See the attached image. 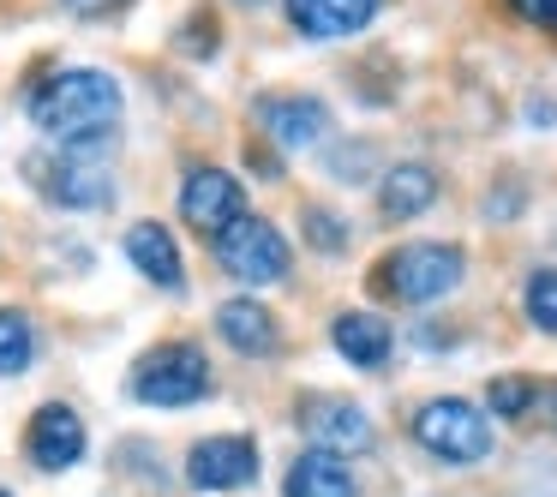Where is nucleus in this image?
<instances>
[{"mask_svg":"<svg viewBox=\"0 0 557 497\" xmlns=\"http://www.w3.org/2000/svg\"><path fill=\"white\" fill-rule=\"evenodd\" d=\"M461 276H468V252H461V246L408 240V246H396V252H384L372 264V294H384V300H396V306H432V300H444V294H456Z\"/></svg>","mask_w":557,"mask_h":497,"instance_id":"2","label":"nucleus"},{"mask_svg":"<svg viewBox=\"0 0 557 497\" xmlns=\"http://www.w3.org/2000/svg\"><path fill=\"white\" fill-rule=\"evenodd\" d=\"M186 480L198 485V492H240V485L258 480V444L252 437H205V444H193V456H186Z\"/></svg>","mask_w":557,"mask_h":497,"instance_id":"8","label":"nucleus"},{"mask_svg":"<svg viewBox=\"0 0 557 497\" xmlns=\"http://www.w3.org/2000/svg\"><path fill=\"white\" fill-rule=\"evenodd\" d=\"M30 360H37V330H30V318L13 312V306H0V377H18Z\"/></svg>","mask_w":557,"mask_h":497,"instance_id":"18","label":"nucleus"},{"mask_svg":"<svg viewBox=\"0 0 557 497\" xmlns=\"http://www.w3.org/2000/svg\"><path fill=\"white\" fill-rule=\"evenodd\" d=\"M30 181L49 204L61 210H109L114 204V181L109 169H90V157L66 150V157H49V162H30Z\"/></svg>","mask_w":557,"mask_h":497,"instance_id":"7","label":"nucleus"},{"mask_svg":"<svg viewBox=\"0 0 557 497\" xmlns=\"http://www.w3.org/2000/svg\"><path fill=\"white\" fill-rule=\"evenodd\" d=\"M30 126L66 150L109 145L114 121H121V85L102 66H61L30 90Z\"/></svg>","mask_w":557,"mask_h":497,"instance_id":"1","label":"nucleus"},{"mask_svg":"<svg viewBox=\"0 0 557 497\" xmlns=\"http://www.w3.org/2000/svg\"><path fill=\"white\" fill-rule=\"evenodd\" d=\"M258 126H264L270 145L282 150H300V145H318L330 133V102L318 97H258Z\"/></svg>","mask_w":557,"mask_h":497,"instance_id":"11","label":"nucleus"},{"mask_svg":"<svg viewBox=\"0 0 557 497\" xmlns=\"http://www.w3.org/2000/svg\"><path fill=\"white\" fill-rule=\"evenodd\" d=\"M73 18H114V13H126L133 0H61Z\"/></svg>","mask_w":557,"mask_h":497,"instance_id":"23","label":"nucleus"},{"mask_svg":"<svg viewBox=\"0 0 557 497\" xmlns=\"http://www.w3.org/2000/svg\"><path fill=\"white\" fill-rule=\"evenodd\" d=\"M25 449L42 473H66L85 461V425L66 401H49V408L30 413V432H25Z\"/></svg>","mask_w":557,"mask_h":497,"instance_id":"10","label":"nucleus"},{"mask_svg":"<svg viewBox=\"0 0 557 497\" xmlns=\"http://www.w3.org/2000/svg\"><path fill=\"white\" fill-rule=\"evenodd\" d=\"M413 444L437 461H485L492 456V420L461 396H437L413 413Z\"/></svg>","mask_w":557,"mask_h":497,"instance_id":"4","label":"nucleus"},{"mask_svg":"<svg viewBox=\"0 0 557 497\" xmlns=\"http://www.w3.org/2000/svg\"><path fill=\"white\" fill-rule=\"evenodd\" d=\"M540 401V389H533V377H492V413L497 420H521V413Z\"/></svg>","mask_w":557,"mask_h":497,"instance_id":"21","label":"nucleus"},{"mask_svg":"<svg viewBox=\"0 0 557 497\" xmlns=\"http://www.w3.org/2000/svg\"><path fill=\"white\" fill-rule=\"evenodd\" d=\"M300 425L312 432V449H330V456H360V449H372V420L348 396H306Z\"/></svg>","mask_w":557,"mask_h":497,"instance_id":"9","label":"nucleus"},{"mask_svg":"<svg viewBox=\"0 0 557 497\" xmlns=\"http://www.w3.org/2000/svg\"><path fill=\"white\" fill-rule=\"evenodd\" d=\"M126 258H133L138 276L157 282V288H181V276H186L181 246H174V234L162 228V222H133V228H126Z\"/></svg>","mask_w":557,"mask_h":497,"instance_id":"15","label":"nucleus"},{"mask_svg":"<svg viewBox=\"0 0 557 497\" xmlns=\"http://www.w3.org/2000/svg\"><path fill=\"white\" fill-rule=\"evenodd\" d=\"M300 228H306V240L318 246V252H348V222L336 216V210H324V204H306V216H300Z\"/></svg>","mask_w":557,"mask_h":497,"instance_id":"20","label":"nucleus"},{"mask_svg":"<svg viewBox=\"0 0 557 497\" xmlns=\"http://www.w3.org/2000/svg\"><path fill=\"white\" fill-rule=\"evenodd\" d=\"M528 25H545V30H557V0H509Z\"/></svg>","mask_w":557,"mask_h":497,"instance_id":"24","label":"nucleus"},{"mask_svg":"<svg viewBox=\"0 0 557 497\" xmlns=\"http://www.w3.org/2000/svg\"><path fill=\"white\" fill-rule=\"evenodd\" d=\"M210 246H216V264L228 270L234 282H252V288L282 282V276H288V264H294L282 228H276V222H264V216H252V210H246L234 228H222Z\"/></svg>","mask_w":557,"mask_h":497,"instance_id":"5","label":"nucleus"},{"mask_svg":"<svg viewBox=\"0 0 557 497\" xmlns=\"http://www.w3.org/2000/svg\"><path fill=\"white\" fill-rule=\"evenodd\" d=\"M432 204H437V174L425 169V162H396V169L377 181V210H384L389 222H413Z\"/></svg>","mask_w":557,"mask_h":497,"instance_id":"14","label":"nucleus"},{"mask_svg":"<svg viewBox=\"0 0 557 497\" xmlns=\"http://www.w3.org/2000/svg\"><path fill=\"white\" fill-rule=\"evenodd\" d=\"M521 306H528V324L557 336V270H533L528 288H521Z\"/></svg>","mask_w":557,"mask_h":497,"instance_id":"19","label":"nucleus"},{"mask_svg":"<svg viewBox=\"0 0 557 497\" xmlns=\"http://www.w3.org/2000/svg\"><path fill=\"white\" fill-rule=\"evenodd\" d=\"M330 341H336V353L348 365H384L389 360V348H396V336H389V324L377 312H342L336 324H330Z\"/></svg>","mask_w":557,"mask_h":497,"instance_id":"16","label":"nucleus"},{"mask_svg":"<svg viewBox=\"0 0 557 497\" xmlns=\"http://www.w3.org/2000/svg\"><path fill=\"white\" fill-rule=\"evenodd\" d=\"M288 497H360V485H354L348 461L330 456V449H306L300 461L288 468V485H282Z\"/></svg>","mask_w":557,"mask_h":497,"instance_id":"17","label":"nucleus"},{"mask_svg":"<svg viewBox=\"0 0 557 497\" xmlns=\"http://www.w3.org/2000/svg\"><path fill=\"white\" fill-rule=\"evenodd\" d=\"M377 18V0H288V25L312 42L354 37Z\"/></svg>","mask_w":557,"mask_h":497,"instance_id":"12","label":"nucleus"},{"mask_svg":"<svg viewBox=\"0 0 557 497\" xmlns=\"http://www.w3.org/2000/svg\"><path fill=\"white\" fill-rule=\"evenodd\" d=\"M181 49H186V54H198V61H205V54H216V18L198 13L193 25H181Z\"/></svg>","mask_w":557,"mask_h":497,"instance_id":"22","label":"nucleus"},{"mask_svg":"<svg viewBox=\"0 0 557 497\" xmlns=\"http://www.w3.org/2000/svg\"><path fill=\"white\" fill-rule=\"evenodd\" d=\"M0 497H13V492H0Z\"/></svg>","mask_w":557,"mask_h":497,"instance_id":"27","label":"nucleus"},{"mask_svg":"<svg viewBox=\"0 0 557 497\" xmlns=\"http://www.w3.org/2000/svg\"><path fill=\"white\" fill-rule=\"evenodd\" d=\"M246 7H258V0H246Z\"/></svg>","mask_w":557,"mask_h":497,"instance_id":"26","label":"nucleus"},{"mask_svg":"<svg viewBox=\"0 0 557 497\" xmlns=\"http://www.w3.org/2000/svg\"><path fill=\"white\" fill-rule=\"evenodd\" d=\"M216 330H222V341H228L234 353H252V360H264V353L282 348L276 318H270V306H258V300H222L216 306Z\"/></svg>","mask_w":557,"mask_h":497,"instance_id":"13","label":"nucleus"},{"mask_svg":"<svg viewBox=\"0 0 557 497\" xmlns=\"http://www.w3.org/2000/svg\"><path fill=\"white\" fill-rule=\"evenodd\" d=\"M133 396L145 408H193L210 396V360L198 341H162L133 365Z\"/></svg>","mask_w":557,"mask_h":497,"instance_id":"3","label":"nucleus"},{"mask_svg":"<svg viewBox=\"0 0 557 497\" xmlns=\"http://www.w3.org/2000/svg\"><path fill=\"white\" fill-rule=\"evenodd\" d=\"M181 216H186V228L210 234V240H216L222 228H234V222L246 216L240 174H228V169H193L181 181Z\"/></svg>","mask_w":557,"mask_h":497,"instance_id":"6","label":"nucleus"},{"mask_svg":"<svg viewBox=\"0 0 557 497\" xmlns=\"http://www.w3.org/2000/svg\"><path fill=\"white\" fill-rule=\"evenodd\" d=\"M540 401H545V413H552V432H557V389H545Z\"/></svg>","mask_w":557,"mask_h":497,"instance_id":"25","label":"nucleus"}]
</instances>
